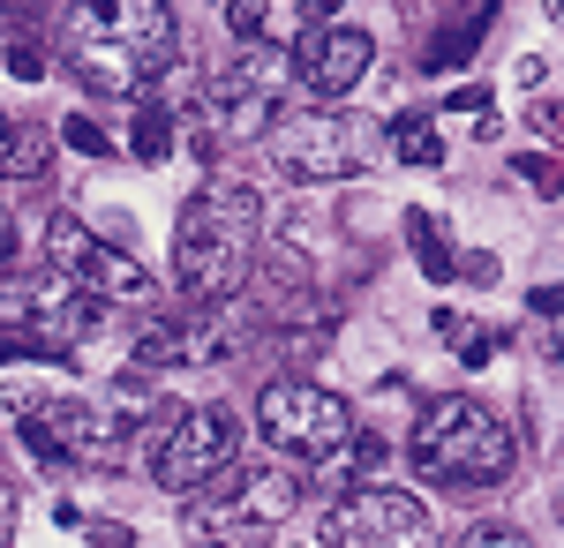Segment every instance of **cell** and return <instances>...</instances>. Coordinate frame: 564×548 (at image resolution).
I'll use <instances>...</instances> for the list:
<instances>
[{"instance_id": "23", "label": "cell", "mask_w": 564, "mask_h": 548, "mask_svg": "<svg viewBox=\"0 0 564 548\" xmlns=\"http://www.w3.org/2000/svg\"><path fill=\"white\" fill-rule=\"evenodd\" d=\"M15 518H23V489H15V481L0 473V548L15 541Z\"/></svg>"}, {"instance_id": "29", "label": "cell", "mask_w": 564, "mask_h": 548, "mask_svg": "<svg viewBox=\"0 0 564 548\" xmlns=\"http://www.w3.org/2000/svg\"><path fill=\"white\" fill-rule=\"evenodd\" d=\"M527 308H534V316H542V324H557L564 294H557V286H534V294H527Z\"/></svg>"}, {"instance_id": "21", "label": "cell", "mask_w": 564, "mask_h": 548, "mask_svg": "<svg viewBox=\"0 0 564 548\" xmlns=\"http://www.w3.org/2000/svg\"><path fill=\"white\" fill-rule=\"evenodd\" d=\"M459 548H534V541H527L520 526H505V518H481V526L459 534Z\"/></svg>"}, {"instance_id": "4", "label": "cell", "mask_w": 564, "mask_h": 548, "mask_svg": "<svg viewBox=\"0 0 564 548\" xmlns=\"http://www.w3.org/2000/svg\"><path fill=\"white\" fill-rule=\"evenodd\" d=\"M271 158L294 180H354L377 166V128L339 106H302V113L271 121Z\"/></svg>"}, {"instance_id": "26", "label": "cell", "mask_w": 564, "mask_h": 548, "mask_svg": "<svg viewBox=\"0 0 564 548\" xmlns=\"http://www.w3.org/2000/svg\"><path fill=\"white\" fill-rule=\"evenodd\" d=\"M459 361H467V369H489V361H497V338H489V331L459 338Z\"/></svg>"}, {"instance_id": "31", "label": "cell", "mask_w": 564, "mask_h": 548, "mask_svg": "<svg viewBox=\"0 0 564 548\" xmlns=\"http://www.w3.org/2000/svg\"><path fill=\"white\" fill-rule=\"evenodd\" d=\"M204 548H234V541H204Z\"/></svg>"}, {"instance_id": "7", "label": "cell", "mask_w": 564, "mask_h": 548, "mask_svg": "<svg viewBox=\"0 0 564 548\" xmlns=\"http://www.w3.org/2000/svg\"><path fill=\"white\" fill-rule=\"evenodd\" d=\"M316 548H430V504L406 489H347L324 511Z\"/></svg>"}, {"instance_id": "15", "label": "cell", "mask_w": 564, "mask_h": 548, "mask_svg": "<svg viewBox=\"0 0 564 548\" xmlns=\"http://www.w3.org/2000/svg\"><path fill=\"white\" fill-rule=\"evenodd\" d=\"M497 23V8H475L467 23H452L444 39H430V53H422V68H467L475 61V45H481V31Z\"/></svg>"}, {"instance_id": "20", "label": "cell", "mask_w": 564, "mask_h": 548, "mask_svg": "<svg viewBox=\"0 0 564 548\" xmlns=\"http://www.w3.org/2000/svg\"><path fill=\"white\" fill-rule=\"evenodd\" d=\"M61 135H68V143H76L84 158H113V135L90 121V113H68V121H61Z\"/></svg>"}, {"instance_id": "25", "label": "cell", "mask_w": 564, "mask_h": 548, "mask_svg": "<svg viewBox=\"0 0 564 548\" xmlns=\"http://www.w3.org/2000/svg\"><path fill=\"white\" fill-rule=\"evenodd\" d=\"M520 180H534L542 196H557V158H542V151H527V158H520Z\"/></svg>"}, {"instance_id": "8", "label": "cell", "mask_w": 564, "mask_h": 548, "mask_svg": "<svg viewBox=\"0 0 564 548\" xmlns=\"http://www.w3.org/2000/svg\"><path fill=\"white\" fill-rule=\"evenodd\" d=\"M234 451H241L234 406H188V414H174V421H166L151 473H159V489H174V496H196V489H212L218 473L234 465Z\"/></svg>"}, {"instance_id": "10", "label": "cell", "mask_w": 564, "mask_h": 548, "mask_svg": "<svg viewBox=\"0 0 564 548\" xmlns=\"http://www.w3.org/2000/svg\"><path fill=\"white\" fill-rule=\"evenodd\" d=\"M279 121V90L249 76V68H212L196 98H188V128H196V151H212V143H249L263 128Z\"/></svg>"}, {"instance_id": "19", "label": "cell", "mask_w": 564, "mask_h": 548, "mask_svg": "<svg viewBox=\"0 0 564 548\" xmlns=\"http://www.w3.org/2000/svg\"><path fill=\"white\" fill-rule=\"evenodd\" d=\"M15 436H23V451H31L39 465H68V451L53 443V428H45L39 414H15Z\"/></svg>"}, {"instance_id": "14", "label": "cell", "mask_w": 564, "mask_h": 548, "mask_svg": "<svg viewBox=\"0 0 564 548\" xmlns=\"http://www.w3.org/2000/svg\"><path fill=\"white\" fill-rule=\"evenodd\" d=\"M324 496H347L354 481H369V473H377V465L391 459V443L384 436H347V443H339V451H324Z\"/></svg>"}, {"instance_id": "16", "label": "cell", "mask_w": 564, "mask_h": 548, "mask_svg": "<svg viewBox=\"0 0 564 548\" xmlns=\"http://www.w3.org/2000/svg\"><path fill=\"white\" fill-rule=\"evenodd\" d=\"M406 241H414V263L430 271L436 286H444V278L459 271V255H452V233H444V226H436L430 211H406Z\"/></svg>"}, {"instance_id": "3", "label": "cell", "mask_w": 564, "mask_h": 548, "mask_svg": "<svg viewBox=\"0 0 564 548\" xmlns=\"http://www.w3.org/2000/svg\"><path fill=\"white\" fill-rule=\"evenodd\" d=\"M406 465L422 473V489L481 496V489H497V481L520 465V443H512V428L497 421L481 398L444 391V398L422 406V421H414V436H406Z\"/></svg>"}, {"instance_id": "22", "label": "cell", "mask_w": 564, "mask_h": 548, "mask_svg": "<svg viewBox=\"0 0 564 548\" xmlns=\"http://www.w3.org/2000/svg\"><path fill=\"white\" fill-rule=\"evenodd\" d=\"M8 76H15V84H39V76H45V53L31 39H15V45H8Z\"/></svg>"}, {"instance_id": "28", "label": "cell", "mask_w": 564, "mask_h": 548, "mask_svg": "<svg viewBox=\"0 0 564 548\" xmlns=\"http://www.w3.org/2000/svg\"><path fill=\"white\" fill-rule=\"evenodd\" d=\"M452 278H475V286H497V255H459Z\"/></svg>"}, {"instance_id": "12", "label": "cell", "mask_w": 564, "mask_h": 548, "mask_svg": "<svg viewBox=\"0 0 564 548\" xmlns=\"http://www.w3.org/2000/svg\"><path fill=\"white\" fill-rule=\"evenodd\" d=\"M226 23L249 45H294L308 31V0H226Z\"/></svg>"}, {"instance_id": "17", "label": "cell", "mask_w": 564, "mask_h": 548, "mask_svg": "<svg viewBox=\"0 0 564 548\" xmlns=\"http://www.w3.org/2000/svg\"><path fill=\"white\" fill-rule=\"evenodd\" d=\"M391 151H399V166H444V135L422 113H399L391 121Z\"/></svg>"}, {"instance_id": "6", "label": "cell", "mask_w": 564, "mask_h": 548, "mask_svg": "<svg viewBox=\"0 0 564 548\" xmlns=\"http://www.w3.org/2000/svg\"><path fill=\"white\" fill-rule=\"evenodd\" d=\"M196 518L212 526L218 541H241V534H271V526H286L294 511H302V481L286 473V465H226V481L218 489H196L188 496Z\"/></svg>"}, {"instance_id": "2", "label": "cell", "mask_w": 564, "mask_h": 548, "mask_svg": "<svg viewBox=\"0 0 564 548\" xmlns=\"http://www.w3.org/2000/svg\"><path fill=\"white\" fill-rule=\"evenodd\" d=\"M257 249H263V204L249 188H204L181 204L174 226V278L188 300L226 308L257 278Z\"/></svg>"}, {"instance_id": "9", "label": "cell", "mask_w": 564, "mask_h": 548, "mask_svg": "<svg viewBox=\"0 0 564 548\" xmlns=\"http://www.w3.org/2000/svg\"><path fill=\"white\" fill-rule=\"evenodd\" d=\"M45 271H53L61 286H84V294H98V300H143L151 294L143 263L121 255V249H106L84 218H68V211L45 218Z\"/></svg>"}, {"instance_id": "27", "label": "cell", "mask_w": 564, "mask_h": 548, "mask_svg": "<svg viewBox=\"0 0 564 548\" xmlns=\"http://www.w3.org/2000/svg\"><path fill=\"white\" fill-rule=\"evenodd\" d=\"M527 128H534V135H557V90H550V98H534V106H527Z\"/></svg>"}, {"instance_id": "11", "label": "cell", "mask_w": 564, "mask_h": 548, "mask_svg": "<svg viewBox=\"0 0 564 548\" xmlns=\"http://www.w3.org/2000/svg\"><path fill=\"white\" fill-rule=\"evenodd\" d=\"M286 53H294V84H302L308 98H347V90L377 68V39L354 31V23H316V31H302Z\"/></svg>"}, {"instance_id": "5", "label": "cell", "mask_w": 564, "mask_h": 548, "mask_svg": "<svg viewBox=\"0 0 564 548\" xmlns=\"http://www.w3.org/2000/svg\"><path fill=\"white\" fill-rule=\"evenodd\" d=\"M257 428H263L271 451L324 459V451H339L354 436V406L339 391L308 383V376H279V383H263V398H257Z\"/></svg>"}, {"instance_id": "18", "label": "cell", "mask_w": 564, "mask_h": 548, "mask_svg": "<svg viewBox=\"0 0 564 548\" xmlns=\"http://www.w3.org/2000/svg\"><path fill=\"white\" fill-rule=\"evenodd\" d=\"M129 151L143 166H166V158H174V113H166V106H143L135 128H129Z\"/></svg>"}, {"instance_id": "24", "label": "cell", "mask_w": 564, "mask_h": 548, "mask_svg": "<svg viewBox=\"0 0 564 548\" xmlns=\"http://www.w3.org/2000/svg\"><path fill=\"white\" fill-rule=\"evenodd\" d=\"M444 113H489V84H459V90H444Z\"/></svg>"}, {"instance_id": "13", "label": "cell", "mask_w": 564, "mask_h": 548, "mask_svg": "<svg viewBox=\"0 0 564 548\" xmlns=\"http://www.w3.org/2000/svg\"><path fill=\"white\" fill-rule=\"evenodd\" d=\"M181 361H196V338L188 324H143L129 346V369L135 376H151V369H181Z\"/></svg>"}, {"instance_id": "30", "label": "cell", "mask_w": 564, "mask_h": 548, "mask_svg": "<svg viewBox=\"0 0 564 548\" xmlns=\"http://www.w3.org/2000/svg\"><path fill=\"white\" fill-rule=\"evenodd\" d=\"M90 548H135V534H121V526H90Z\"/></svg>"}, {"instance_id": "1", "label": "cell", "mask_w": 564, "mask_h": 548, "mask_svg": "<svg viewBox=\"0 0 564 548\" xmlns=\"http://www.w3.org/2000/svg\"><path fill=\"white\" fill-rule=\"evenodd\" d=\"M181 61V15L166 0H84L68 15V68L98 98L151 90Z\"/></svg>"}]
</instances>
